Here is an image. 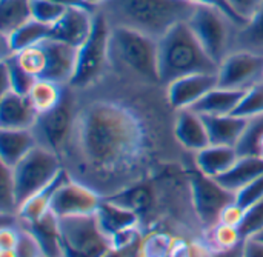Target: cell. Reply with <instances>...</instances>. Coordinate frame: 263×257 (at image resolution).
<instances>
[{"label":"cell","instance_id":"obj_1","mask_svg":"<svg viewBox=\"0 0 263 257\" xmlns=\"http://www.w3.org/2000/svg\"><path fill=\"white\" fill-rule=\"evenodd\" d=\"M116 79V86L100 82L74 89L76 117L60 156L69 176L103 199L142 182L159 136L153 113L148 114V105L137 99L145 86L153 85Z\"/></svg>","mask_w":263,"mask_h":257},{"label":"cell","instance_id":"obj_2","mask_svg":"<svg viewBox=\"0 0 263 257\" xmlns=\"http://www.w3.org/2000/svg\"><path fill=\"white\" fill-rule=\"evenodd\" d=\"M196 6L190 0H108L99 9L111 26H126L159 40L186 22Z\"/></svg>","mask_w":263,"mask_h":257},{"label":"cell","instance_id":"obj_3","mask_svg":"<svg viewBox=\"0 0 263 257\" xmlns=\"http://www.w3.org/2000/svg\"><path fill=\"white\" fill-rule=\"evenodd\" d=\"M109 57L114 76L142 85H162L156 39L126 26H111Z\"/></svg>","mask_w":263,"mask_h":257},{"label":"cell","instance_id":"obj_4","mask_svg":"<svg viewBox=\"0 0 263 257\" xmlns=\"http://www.w3.org/2000/svg\"><path fill=\"white\" fill-rule=\"evenodd\" d=\"M157 49L162 85L190 74H216L219 69V65L205 52L186 22L173 26L160 37Z\"/></svg>","mask_w":263,"mask_h":257},{"label":"cell","instance_id":"obj_5","mask_svg":"<svg viewBox=\"0 0 263 257\" xmlns=\"http://www.w3.org/2000/svg\"><path fill=\"white\" fill-rule=\"evenodd\" d=\"M109 39L111 25L106 15L97 9L94 14V23L86 42L77 48L76 72L68 86L82 91L100 83L111 68L109 57Z\"/></svg>","mask_w":263,"mask_h":257},{"label":"cell","instance_id":"obj_6","mask_svg":"<svg viewBox=\"0 0 263 257\" xmlns=\"http://www.w3.org/2000/svg\"><path fill=\"white\" fill-rule=\"evenodd\" d=\"M186 23L205 52L217 65H220V62L234 49V39L239 26L223 12L197 5Z\"/></svg>","mask_w":263,"mask_h":257},{"label":"cell","instance_id":"obj_7","mask_svg":"<svg viewBox=\"0 0 263 257\" xmlns=\"http://www.w3.org/2000/svg\"><path fill=\"white\" fill-rule=\"evenodd\" d=\"M11 170L17 204L20 208L28 199H31L59 176V173L63 170V162L57 153L46 146L37 145Z\"/></svg>","mask_w":263,"mask_h":257},{"label":"cell","instance_id":"obj_8","mask_svg":"<svg viewBox=\"0 0 263 257\" xmlns=\"http://www.w3.org/2000/svg\"><path fill=\"white\" fill-rule=\"evenodd\" d=\"M59 222L68 257H106L114 251L96 214L62 217Z\"/></svg>","mask_w":263,"mask_h":257},{"label":"cell","instance_id":"obj_9","mask_svg":"<svg viewBox=\"0 0 263 257\" xmlns=\"http://www.w3.org/2000/svg\"><path fill=\"white\" fill-rule=\"evenodd\" d=\"M76 106L77 94L71 86H66L62 102L52 111L39 116L32 128L39 145L46 146L51 151L62 156L72 130Z\"/></svg>","mask_w":263,"mask_h":257},{"label":"cell","instance_id":"obj_10","mask_svg":"<svg viewBox=\"0 0 263 257\" xmlns=\"http://www.w3.org/2000/svg\"><path fill=\"white\" fill-rule=\"evenodd\" d=\"M191 196L197 219L208 230L220 222L223 210L236 200V193L225 188L217 179L194 171L190 177Z\"/></svg>","mask_w":263,"mask_h":257},{"label":"cell","instance_id":"obj_11","mask_svg":"<svg viewBox=\"0 0 263 257\" xmlns=\"http://www.w3.org/2000/svg\"><path fill=\"white\" fill-rule=\"evenodd\" d=\"M263 80V54L233 49L219 65L217 85L231 89H248Z\"/></svg>","mask_w":263,"mask_h":257},{"label":"cell","instance_id":"obj_12","mask_svg":"<svg viewBox=\"0 0 263 257\" xmlns=\"http://www.w3.org/2000/svg\"><path fill=\"white\" fill-rule=\"evenodd\" d=\"M102 200L103 197L94 188L71 177L55 191L51 202V211L59 219L96 214Z\"/></svg>","mask_w":263,"mask_h":257},{"label":"cell","instance_id":"obj_13","mask_svg":"<svg viewBox=\"0 0 263 257\" xmlns=\"http://www.w3.org/2000/svg\"><path fill=\"white\" fill-rule=\"evenodd\" d=\"M216 86L217 72L183 76L165 85L166 102L174 111L193 108L205 94H208Z\"/></svg>","mask_w":263,"mask_h":257},{"label":"cell","instance_id":"obj_14","mask_svg":"<svg viewBox=\"0 0 263 257\" xmlns=\"http://www.w3.org/2000/svg\"><path fill=\"white\" fill-rule=\"evenodd\" d=\"M96 9L88 6H69L63 15L51 25L49 39L80 48L91 34Z\"/></svg>","mask_w":263,"mask_h":257},{"label":"cell","instance_id":"obj_15","mask_svg":"<svg viewBox=\"0 0 263 257\" xmlns=\"http://www.w3.org/2000/svg\"><path fill=\"white\" fill-rule=\"evenodd\" d=\"M43 46L46 52V69L42 79L68 86L76 72L77 48L54 39L43 40Z\"/></svg>","mask_w":263,"mask_h":257},{"label":"cell","instance_id":"obj_16","mask_svg":"<svg viewBox=\"0 0 263 257\" xmlns=\"http://www.w3.org/2000/svg\"><path fill=\"white\" fill-rule=\"evenodd\" d=\"M173 133L177 145L193 154L211 143L203 116L191 108L176 111Z\"/></svg>","mask_w":263,"mask_h":257},{"label":"cell","instance_id":"obj_17","mask_svg":"<svg viewBox=\"0 0 263 257\" xmlns=\"http://www.w3.org/2000/svg\"><path fill=\"white\" fill-rule=\"evenodd\" d=\"M37 119L28 96L14 91L0 96V130H32Z\"/></svg>","mask_w":263,"mask_h":257},{"label":"cell","instance_id":"obj_18","mask_svg":"<svg viewBox=\"0 0 263 257\" xmlns=\"http://www.w3.org/2000/svg\"><path fill=\"white\" fill-rule=\"evenodd\" d=\"M193 156L197 171L213 179H219L223 174H227L240 157L236 146L213 143L194 153Z\"/></svg>","mask_w":263,"mask_h":257},{"label":"cell","instance_id":"obj_19","mask_svg":"<svg viewBox=\"0 0 263 257\" xmlns=\"http://www.w3.org/2000/svg\"><path fill=\"white\" fill-rule=\"evenodd\" d=\"M25 227L35 237L43 256L68 257L65 245H63V239H62L59 217L52 211H48L43 217H40L39 221L28 224Z\"/></svg>","mask_w":263,"mask_h":257},{"label":"cell","instance_id":"obj_20","mask_svg":"<svg viewBox=\"0 0 263 257\" xmlns=\"http://www.w3.org/2000/svg\"><path fill=\"white\" fill-rule=\"evenodd\" d=\"M49 34H51L49 25L31 19L29 22L14 29L12 32L6 35L2 34V45H3L2 59H8L25 48L42 43L43 40L49 39Z\"/></svg>","mask_w":263,"mask_h":257},{"label":"cell","instance_id":"obj_21","mask_svg":"<svg viewBox=\"0 0 263 257\" xmlns=\"http://www.w3.org/2000/svg\"><path fill=\"white\" fill-rule=\"evenodd\" d=\"M39 145L32 130H0V160L14 168Z\"/></svg>","mask_w":263,"mask_h":257},{"label":"cell","instance_id":"obj_22","mask_svg":"<svg viewBox=\"0 0 263 257\" xmlns=\"http://www.w3.org/2000/svg\"><path fill=\"white\" fill-rule=\"evenodd\" d=\"M68 179H71L69 173L63 168L59 176L51 182L48 183L43 190H40L37 194H34L31 199H28L20 208H18V213H17V217L22 224L28 225V224H32L35 221H39L40 217H43L48 211H51V202H52V197L55 194V191L60 188V185H63Z\"/></svg>","mask_w":263,"mask_h":257},{"label":"cell","instance_id":"obj_23","mask_svg":"<svg viewBox=\"0 0 263 257\" xmlns=\"http://www.w3.org/2000/svg\"><path fill=\"white\" fill-rule=\"evenodd\" d=\"M245 91L223 88V86L217 85L208 94H205L191 109H194L200 116H225V114H233L236 111L237 105L240 103Z\"/></svg>","mask_w":263,"mask_h":257},{"label":"cell","instance_id":"obj_24","mask_svg":"<svg viewBox=\"0 0 263 257\" xmlns=\"http://www.w3.org/2000/svg\"><path fill=\"white\" fill-rule=\"evenodd\" d=\"M206 130L210 134V142L213 145L236 146L248 119L239 117L236 114L225 116H203Z\"/></svg>","mask_w":263,"mask_h":257},{"label":"cell","instance_id":"obj_25","mask_svg":"<svg viewBox=\"0 0 263 257\" xmlns=\"http://www.w3.org/2000/svg\"><path fill=\"white\" fill-rule=\"evenodd\" d=\"M96 217L102 227V230L112 237L116 233L123 231L131 227H139V214L123 208L109 199H103L99 210L96 211Z\"/></svg>","mask_w":263,"mask_h":257},{"label":"cell","instance_id":"obj_26","mask_svg":"<svg viewBox=\"0 0 263 257\" xmlns=\"http://www.w3.org/2000/svg\"><path fill=\"white\" fill-rule=\"evenodd\" d=\"M263 174V157L260 156H240L234 167L219 177L217 180L228 190L237 193L240 188Z\"/></svg>","mask_w":263,"mask_h":257},{"label":"cell","instance_id":"obj_27","mask_svg":"<svg viewBox=\"0 0 263 257\" xmlns=\"http://www.w3.org/2000/svg\"><path fill=\"white\" fill-rule=\"evenodd\" d=\"M65 88L60 83H55L52 80L48 79H37L34 86L31 88L28 99L32 105V108L35 109V113L39 116L46 114L49 111H52L63 99L65 94Z\"/></svg>","mask_w":263,"mask_h":257},{"label":"cell","instance_id":"obj_28","mask_svg":"<svg viewBox=\"0 0 263 257\" xmlns=\"http://www.w3.org/2000/svg\"><path fill=\"white\" fill-rule=\"evenodd\" d=\"M32 19L31 0H0V32H12Z\"/></svg>","mask_w":263,"mask_h":257},{"label":"cell","instance_id":"obj_29","mask_svg":"<svg viewBox=\"0 0 263 257\" xmlns=\"http://www.w3.org/2000/svg\"><path fill=\"white\" fill-rule=\"evenodd\" d=\"M234 49H247L263 54V5L236 32Z\"/></svg>","mask_w":263,"mask_h":257},{"label":"cell","instance_id":"obj_30","mask_svg":"<svg viewBox=\"0 0 263 257\" xmlns=\"http://www.w3.org/2000/svg\"><path fill=\"white\" fill-rule=\"evenodd\" d=\"M106 199H109L111 202H114L123 208H128V210L140 214L149 208L153 196H151L149 188L139 182V183L131 185V187H128V188H125V190H122V191H119V193H116Z\"/></svg>","mask_w":263,"mask_h":257},{"label":"cell","instance_id":"obj_31","mask_svg":"<svg viewBox=\"0 0 263 257\" xmlns=\"http://www.w3.org/2000/svg\"><path fill=\"white\" fill-rule=\"evenodd\" d=\"M20 68H23L28 74L34 76L35 79H42L46 69V52L43 42L29 48H25L12 56Z\"/></svg>","mask_w":263,"mask_h":257},{"label":"cell","instance_id":"obj_32","mask_svg":"<svg viewBox=\"0 0 263 257\" xmlns=\"http://www.w3.org/2000/svg\"><path fill=\"white\" fill-rule=\"evenodd\" d=\"M263 137V114L248 119L245 130L236 145L239 156H260L259 145Z\"/></svg>","mask_w":263,"mask_h":257},{"label":"cell","instance_id":"obj_33","mask_svg":"<svg viewBox=\"0 0 263 257\" xmlns=\"http://www.w3.org/2000/svg\"><path fill=\"white\" fill-rule=\"evenodd\" d=\"M208 231H210V247H213V251L231 250L245 242L239 227H231L219 222Z\"/></svg>","mask_w":263,"mask_h":257},{"label":"cell","instance_id":"obj_34","mask_svg":"<svg viewBox=\"0 0 263 257\" xmlns=\"http://www.w3.org/2000/svg\"><path fill=\"white\" fill-rule=\"evenodd\" d=\"M0 211L2 216H17L18 211L12 170L3 163H2V185H0Z\"/></svg>","mask_w":263,"mask_h":257},{"label":"cell","instance_id":"obj_35","mask_svg":"<svg viewBox=\"0 0 263 257\" xmlns=\"http://www.w3.org/2000/svg\"><path fill=\"white\" fill-rule=\"evenodd\" d=\"M239 117L243 119H251L256 116H262L263 114V80L253 85L251 88H248L240 100V103L237 105L236 111L233 113Z\"/></svg>","mask_w":263,"mask_h":257},{"label":"cell","instance_id":"obj_36","mask_svg":"<svg viewBox=\"0 0 263 257\" xmlns=\"http://www.w3.org/2000/svg\"><path fill=\"white\" fill-rule=\"evenodd\" d=\"M2 63L5 65V68L8 71L11 91H14L17 94H22V96H28L37 79L34 76L28 74L23 68H20L12 56L8 57V59H2Z\"/></svg>","mask_w":263,"mask_h":257},{"label":"cell","instance_id":"obj_37","mask_svg":"<svg viewBox=\"0 0 263 257\" xmlns=\"http://www.w3.org/2000/svg\"><path fill=\"white\" fill-rule=\"evenodd\" d=\"M173 239L166 233H151L140 242V257H170Z\"/></svg>","mask_w":263,"mask_h":257},{"label":"cell","instance_id":"obj_38","mask_svg":"<svg viewBox=\"0 0 263 257\" xmlns=\"http://www.w3.org/2000/svg\"><path fill=\"white\" fill-rule=\"evenodd\" d=\"M69 6L59 5L51 0H31V12L32 19L42 22L45 25H54Z\"/></svg>","mask_w":263,"mask_h":257},{"label":"cell","instance_id":"obj_39","mask_svg":"<svg viewBox=\"0 0 263 257\" xmlns=\"http://www.w3.org/2000/svg\"><path fill=\"white\" fill-rule=\"evenodd\" d=\"M263 230V197L250 207L245 213V219L240 225V233L243 239H250Z\"/></svg>","mask_w":263,"mask_h":257},{"label":"cell","instance_id":"obj_40","mask_svg":"<svg viewBox=\"0 0 263 257\" xmlns=\"http://www.w3.org/2000/svg\"><path fill=\"white\" fill-rule=\"evenodd\" d=\"M263 197V174L236 193V204L245 211Z\"/></svg>","mask_w":263,"mask_h":257},{"label":"cell","instance_id":"obj_41","mask_svg":"<svg viewBox=\"0 0 263 257\" xmlns=\"http://www.w3.org/2000/svg\"><path fill=\"white\" fill-rule=\"evenodd\" d=\"M23 225V224H22ZM15 253L17 257H42V250L35 241V237L32 236V233L23 225L22 227V234H20V241L18 245L15 247Z\"/></svg>","mask_w":263,"mask_h":257},{"label":"cell","instance_id":"obj_42","mask_svg":"<svg viewBox=\"0 0 263 257\" xmlns=\"http://www.w3.org/2000/svg\"><path fill=\"white\" fill-rule=\"evenodd\" d=\"M190 2H193L194 5H200V6H210V8H214V9L223 12V14H225L228 19H231L239 28H242V26L247 23V20L242 19V17L237 14V11L230 5L228 0H190Z\"/></svg>","mask_w":263,"mask_h":257},{"label":"cell","instance_id":"obj_43","mask_svg":"<svg viewBox=\"0 0 263 257\" xmlns=\"http://www.w3.org/2000/svg\"><path fill=\"white\" fill-rule=\"evenodd\" d=\"M139 241H140V231L137 227H131V228H126L123 231H119L111 237V244H112L114 251H123V250L133 247Z\"/></svg>","mask_w":263,"mask_h":257},{"label":"cell","instance_id":"obj_44","mask_svg":"<svg viewBox=\"0 0 263 257\" xmlns=\"http://www.w3.org/2000/svg\"><path fill=\"white\" fill-rule=\"evenodd\" d=\"M245 213L247 211L240 205H237L236 200H234L233 204H230L223 210V213L220 216V222L227 224V225H231V227H239L240 228V225H242V222L245 219Z\"/></svg>","mask_w":263,"mask_h":257},{"label":"cell","instance_id":"obj_45","mask_svg":"<svg viewBox=\"0 0 263 257\" xmlns=\"http://www.w3.org/2000/svg\"><path fill=\"white\" fill-rule=\"evenodd\" d=\"M230 5L237 11V14L247 22L259 11L263 5V0H228Z\"/></svg>","mask_w":263,"mask_h":257},{"label":"cell","instance_id":"obj_46","mask_svg":"<svg viewBox=\"0 0 263 257\" xmlns=\"http://www.w3.org/2000/svg\"><path fill=\"white\" fill-rule=\"evenodd\" d=\"M170 257H193V248L183 239H173Z\"/></svg>","mask_w":263,"mask_h":257},{"label":"cell","instance_id":"obj_47","mask_svg":"<svg viewBox=\"0 0 263 257\" xmlns=\"http://www.w3.org/2000/svg\"><path fill=\"white\" fill-rule=\"evenodd\" d=\"M243 257H263V242L254 237L245 241L243 247Z\"/></svg>","mask_w":263,"mask_h":257},{"label":"cell","instance_id":"obj_48","mask_svg":"<svg viewBox=\"0 0 263 257\" xmlns=\"http://www.w3.org/2000/svg\"><path fill=\"white\" fill-rule=\"evenodd\" d=\"M243 247H245V242L236 248H231V250H225V251H213L208 257H243Z\"/></svg>","mask_w":263,"mask_h":257},{"label":"cell","instance_id":"obj_49","mask_svg":"<svg viewBox=\"0 0 263 257\" xmlns=\"http://www.w3.org/2000/svg\"><path fill=\"white\" fill-rule=\"evenodd\" d=\"M51 2H55V3L63 5V6H86L83 0H51Z\"/></svg>","mask_w":263,"mask_h":257},{"label":"cell","instance_id":"obj_50","mask_svg":"<svg viewBox=\"0 0 263 257\" xmlns=\"http://www.w3.org/2000/svg\"><path fill=\"white\" fill-rule=\"evenodd\" d=\"M86 6H89L91 9H99L102 5H105L108 0H83Z\"/></svg>","mask_w":263,"mask_h":257},{"label":"cell","instance_id":"obj_51","mask_svg":"<svg viewBox=\"0 0 263 257\" xmlns=\"http://www.w3.org/2000/svg\"><path fill=\"white\" fill-rule=\"evenodd\" d=\"M0 257H17L15 248L14 250H0Z\"/></svg>","mask_w":263,"mask_h":257},{"label":"cell","instance_id":"obj_52","mask_svg":"<svg viewBox=\"0 0 263 257\" xmlns=\"http://www.w3.org/2000/svg\"><path fill=\"white\" fill-rule=\"evenodd\" d=\"M253 237H254V239H257V241H262L263 242V230L260 231V233H257L256 236H253Z\"/></svg>","mask_w":263,"mask_h":257},{"label":"cell","instance_id":"obj_53","mask_svg":"<svg viewBox=\"0 0 263 257\" xmlns=\"http://www.w3.org/2000/svg\"><path fill=\"white\" fill-rule=\"evenodd\" d=\"M259 154H260V157H263V137L260 140V145H259Z\"/></svg>","mask_w":263,"mask_h":257},{"label":"cell","instance_id":"obj_54","mask_svg":"<svg viewBox=\"0 0 263 257\" xmlns=\"http://www.w3.org/2000/svg\"><path fill=\"white\" fill-rule=\"evenodd\" d=\"M42 257H46V256H42Z\"/></svg>","mask_w":263,"mask_h":257}]
</instances>
